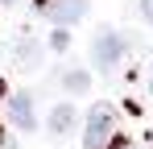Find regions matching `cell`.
I'll return each mask as SVG.
<instances>
[{"label": "cell", "mask_w": 153, "mask_h": 149, "mask_svg": "<svg viewBox=\"0 0 153 149\" xmlns=\"http://www.w3.org/2000/svg\"><path fill=\"white\" fill-rule=\"evenodd\" d=\"M0 145H4V128H0Z\"/></svg>", "instance_id": "30bf717a"}, {"label": "cell", "mask_w": 153, "mask_h": 149, "mask_svg": "<svg viewBox=\"0 0 153 149\" xmlns=\"http://www.w3.org/2000/svg\"><path fill=\"white\" fill-rule=\"evenodd\" d=\"M66 42H71V37H66V29H54V37H50V46H54V50H66Z\"/></svg>", "instance_id": "ba28073f"}, {"label": "cell", "mask_w": 153, "mask_h": 149, "mask_svg": "<svg viewBox=\"0 0 153 149\" xmlns=\"http://www.w3.org/2000/svg\"><path fill=\"white\" fill-rule=\"evenodd\" d=\"M37 62H42V46L25 37V42H17V66L21 71H37Z\"/></svg>", "instance_id": "8992f818"}, {"label": "cell", "mask_w": 153, "mask_h": 149, "mask_svg": "<svg viewBox=\"0 0 153 149\" xmlns=\"http://www.w3.org/2000/svg\"><path fill=\"white\" fill-rule=\"evenodd\" d=\"M75 128V108L71 104H54V112H50V133L54 137H66Z\"/></svg>", "instance_id": "5b68a950"}, {"label": "cell", "mask_w": 153, "mask_h": 149, "mask_svg": "<svg viewBox=\"0 0 153 149\" xmlns=\"http://www.w3.org/2000/svg\"><path fill=\"white\" fill-rule=\"evenodd\" d=\"M0 4H13V0H0Z\"/></svg>", "instance_id": "8fae6325"}, {"label": "cell", "mask_w": 153, "mask_h": 149, "mask_svg": "<svg viewBox=\"0 0 153 149\" xmlns=\"http://www.w3.org/2000/svg\"><path fill=\"white\" fill-rule=\"evenodd\" d=\"M141 13H145V21L153 25V0H141Z\"/></svg>", "instance_id": "9c48e42d"}, {"label": "cell", "mask_w": 153, "mask_h": 149, "mask_svg": "<svg viewBox=\"0 0 153 149\" xmlns=\"http://www.w3.org/2000/svg\"><path fill=\"white\" fill-rule=\"evenodd\" d=\"M46 17H50L58 29H66V25H75L87 17V0H50L46 4Z\"/></svg>", "instance_id": "3957f363"}, {"label": "cell", "mask_w": 153, "mask_h": 149, "mask_svg": "<svg viewBox=\"0 0 153 149\" xmlns=\"http://www.w3.org/2000/svg\"><path fill=\"white\" fill-rule=\"evenodd\" d=\"M149 91H153V79H149Z\"/></svg>", "instance_id": "7c38bea8"}, {"label": "cell", "mask_w": 153, "mask_h": 149, "mask_svg": "<svg viewBox=\"0 0 153 149\" xmlns=\"http://www.w3.org/2000/svg\"><path fill=\"white\" fill-rule=\"evenodd\" d=\"M8 120L17 124L21 133H33V128H37V116H33V99H29L25 91H17V95L8 99Z\"/></svg>", "instance_id": "277c9868"}, {"label": "cell", "mask_w": 153, "mask_h": 149, "mask_svg": "<svg viewBox=\"0 0 153 149\" xmlns=\"http://www.w3.org/2000/svg\"><path fill=\"white\" fill-rule=\"evenodd\" d=\"M124 149H137V145H124Z\"/></svg>", "instance_id": "4fadbf2b"}, {"label": "cell", "mask_w": 153, "mask_h": 149, "mask_svg": "<svg viewBox=\"0 0 153 149\" xmlns=\"http://www.w3.org/2000/svg\"><path fill=\"white\" fill-rule=\"evenodd\" d=\"M124 58V37L116 33V29H100L95 33V42H91V62H95V71H116V62Z\"/></svg>", "instance_id": "7a4b0ae2"}, {"label": "cell", "mask_w": 153, "mask_h": 149, "mask_svg": "<svg viewBox=\"0 0 153 149\" xmlns=\"http://www.w3.org/2000/svg\"><path fill=\"white\" fill-rule=\"evenodd\" d=\"M62 87H66V91H87V87H91V74L87 71H66L62 74Z\"/></svg>", "instance_id": "52a82bcc"}, {"label": "cell", "mask_w": 153, "mask_h": 149, "mask_svg": "<svg viewBox=\"0 0 153 149\" xmlns=\"http://www.w3.org/2000/svg\"><path fill=\"white\" fill-rule=\"evenodd\" d=\"M112 137H116V112H112V104H95L91 116H87V128H83V145L103 149Z\"/></svg>", "instance_id": "6da1fadb"}]
</instances>
